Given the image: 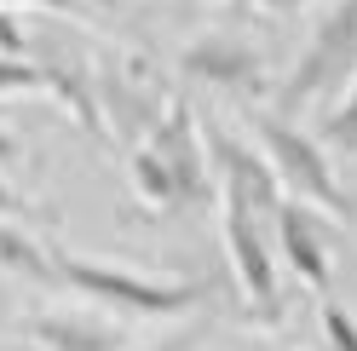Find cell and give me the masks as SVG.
Here are the masks:
<instances>
[{
  "instance_id": "obj_19",
  "label": "cell",
  "mask_w": 357,
  "mask_h": 351,
  "mask_svg": "<svg viewBox=\"0 0 357 351\" xmlns=\"http://www.w3.org/2000/svg\"><path fill=\"white\" fill-rule=\"evenodd\" d=\"M75 6H81V12H86V6H98V12H116L121 0H75Z\"/></svg>"
},
{
  "instance_id": "obj_13",
  "label": "cell",
  "mask_w": 357,
  "mask_h": 351,
  "mask_svg": "<svg viewBox=\"0 0 357 351\" xmlns=\"http://www.w3.org/2000/svg\"><path fill=\"white\" fill-rule=\"evenodd\" d=\"M6 93H47V81L29 58H0V98Z\"/></svg>"
},
{
  "instance_id": "obj_4",
  "label": "cell",
  "mask_w": 357,
  "mask_h": 351,
  "mask_svg": "<svg viewBox=\"0 0 357 351\" xmlns=\"http://www.w3.org/2000/svg\"><path fill=\"white\" fill-rule=\"evenodd\" d=\"M357 81V0H334L317 35L305 40V52L294 58V70L277 86V116H305L311 104L340 98Z\"/></svg>"
},
{
  "instance_id": "obj_18",
  "label": "cell",
  "mask_w": 357,
  "mask_h": 351,
  "mask_svg": "<svg viewBox=\"0 0 357 351\" xmlns=\"http://www.w3.org/2000/svg\"><path fill=\"white\" fill-rule=\"evenodd\" d=\"M0 6H6V12H12V6H47V12H70V17L81 12L75 0H0Z\"/></svg>"
},
{
  "instance_id": "obj_8",
  "label": "cell",
  "mask_w": 357,
  "mask_h": 351,
  "mask_svg": "<svg viewBox=\"0 0 357 351\" xmlns=\"http://www.w3.org/2000/svg\"><path fill=\"white\" fill-rule=\"evenodd\" d=\"M17 340L40 351H132V334L121 317L98 311V305H52L17 322Z\"/></svg>"
},
{
  "instance_id": "obj_9",
  "label": "cell",
  "mask_w": 357,
  "mask_h": 351,
  "mask_svg": "<svg viewBox=\"0 0 357 351\" xmlns=\"http://www.w3.org/2000/svg\"><path fill=\"white\" fill-rule=\"evenodd\" d=\"M29 63L40 70L47 93L75 116L81 133L104 144V139H109V127H104V109H98V75L86 70V58H81L63 35H52V40H35V47H29Z\"/></svg>"
},
{
  "instance_id": "obj_3",
  "label": "cell",
  "mask_w": 357,
  "mask_h": 351,
  "mask_svg": "<svg viewBox=\"0 0 357 351\" xmlns=\"http://www.w3.org/2000/svg\"><path fill=\"white\" fill-rule=\"evenodd\" d=\"M248 144L265 156V167L277 173V185H282L288 202L317 208V213L334 219V225H357V202H351V190L334 179L328 150L311 139L300 121L277 116V109H248Z\"/></svg>"
},
{
  "instance_id": "obj_5",
  "label": "cell",
  "mask_w": 357,
  "mask_h": 351,
  "mask_svg": "<svg viewBox=\"0 0 357 351\" xmlns=\"http://www.w3.org/2000/svg\"><path fill=\"white\" fill-rule=\"evenodd\" d=\"M219 231H225V254L236 271L242 305L254 322H277L282 317V259H277V219H265L254 208L219 202Z\"/></svg>"
},
{
  "instance_id": "obj_7",
  "label": "cell",
  "mask_w": 357,
  "mask_h": 351,
  "mask_svg": "<svg viewBox=\"0 0 357 351\" xmlns=\"http://www.w3.org/2000/svg\"><path fill=\"white\" fill-rule=\"evenodd\" d=\"M178 63H185L190 81L213 86V93H225V98H242V104L265 98V86H271L265 52L254 47V40H236V35H202V40H190Z\"/></svg>"
},
{
  "instance_id": "obj_21",
  "label": "cell",
  "mask_w": 357,
  "mask_h": 351,
  "mask_svg": "<svg viewBox=\"0 0 357 351\" xmlns=\"http://www.w3.org/2000/svg\"><path fill=\"white\" fill-rule=\"evenodd\" d=\"M242 351H288V345H242Z\"/></svg>"
},
{
  "instance_id": "obj_12",
  "label": "cell",
  "mask_w": 357,
  "mask_h": 351,
  "mask_svg": "<svg viewBox=\"0 0 357 351\" xmlns=\"http://www.w3.org/2000/svg\"><path fill=\"white\" fill-rule=\"evenodd\" d=\"M317 328H323V345H328V351H357V311H346V305L323 299Z\"/></svg>"
},
{
  "instance_id": "obj_1",
  "label": "cell",
  "mask_w": 357,
  "mask_h": 351,
  "mask_svg": "<svg viewBox=\"0 0 357 351\" xmlns=\"http://www.w3.org/2000/svg\"><path fill=\"white\" fill-rule=\"evenodd\" d=\"M132 190L155 213H185L213 196V167H208V139L202 121L190 116L185 98H167V109L150 121V133L132 144Z\"/></svg>"
},
{
  "instance_id": "obj_10",
  "label": "cell",
  "mask_w": 357,
  "mask_h": 351,
  "mask_svg": "<svg viewBox=\"0 0 357 351\" xmlns=\"http://www.w3.org/2000/svg\"><path fill=\"white\" fill-rule=\"evenodd\" d=\"M0 271H12L17 282H35V288H63L52 265V242L17 219H0Z\"/></svg>"
},
{
  "instance_id": "obj_11",
  "label": "cell",
  "mask_w": 357,
  "mask_h": 351,
  "mask_svg": "<svg viewBox=\"0 0 357 351\" xmlns=\"http://www.w3.org/2000/svg\"><path fill=\"white\" fill-rule=\"evenodd\" d=\"M317 144L323 150H340V156H357V81L323 109V139Z\"/></svg>"
},
{
  "instance_id": "obj_2",
  "label": "cell",
  "mask_w": 357,
  "mask_h": 351,
  "mask_svg": "<svg viewBox=\"0 0 357 351\" xmlns=\"http://www.w3.org/2000/svg\"><path fill=\"white\" fill-rule=\"evenodd\" d=\"M52 265L70 294H81L86 305H98V311L121 317V322H173V317H190L208 299V282L150 276V271L116 265V259H86L63 242H52Z\"/></svg>"
},
{
  "instance_id": "obj_15",
  "label": "cell",
  "mask_w": 357,
  "mask_h": 351,
  "mask_svg": "<svg viewBox=\"0 0 357 351\" xmlns=\"http://www.w3.org/2000/svg\"><path fill=\"white\" fill-rule=\"evenodd\" d=\"M0 219H17V225H35L40 219V208L29 202V196H17L6 179H0Z\"/></svg>"
},
{
  "instance_id": "obj_17",
  "label": "cell",
  "mask_w": 357,
  "mask_h": 351,
  "mask_svg": "<svg viewBox=\"0 0 357 351\" xmlns=\"http://www.w3.org/2000/svg\"><path fill=\"white\" fill-rule=\"evenodd\" d=\"M242 6H254V12H265V17H294V12H305V6H317V0H242Z\"/></svg>"
},
{
  "instance_id": "obj_16",
  "label": "cell",
  "mask_w": 357,
  "mask_h": 351,
  "mask_svg": "<svg viewBox=\"0 0 357 351\" xmlns=\"http://www.w3.org/2000/svg\"><path fill=\"white\" fill-rule=\"evenodd\" d=\"M202 345V322H190V328H178V334L167 340H150V345H132V351H196Z\"/></svg>"
},
{
  "instance_id": "obj_20",
  "label": "cell",
  "mask_w": 357,
  "mask_h": 351,
  "mask_svg": "<svg viewBox=\"0 0 357 351\" xmlns=\"http://www.w3.org/2000/svg\"><path fill=\"white\" fill-rule=\"evenodd\" d=\"M6 351H40V345H29V340H12V345H6Z\"/></svg>"
},
{
  "instance_id": "obj_6",
  "label": "cell",
  "mask_w": 357,
  "mask_h": 351,
  "mask_svg": "<svg viewBox=\"0 0 357 351\" xmlns=\"http://www.w3.org/2000/svg\"><path fill=\"white\" fill-rule=\"evenodd\" d=\"M334 231L340 225L328 213L282 196V208H277V259L311 294H328V282H334Z\"/></svg>"
},
{
  "instance_id": "obj_14",
  "label": "cell",
  "mask_w": 357,
  "mask_h": 351,
  "mask_svg": "<svg viewBox=\"0 0 357 351\" xmlns=\"http://www.w3.org/2000/svg\"><path fill=\"white\" fill-rule=\"evenodd\" d=\"M29 47H35V35L0 6V58H29Z\"/></svg>"
}]
</instances>
